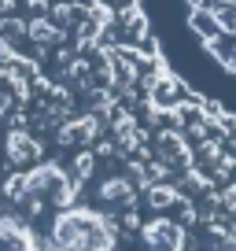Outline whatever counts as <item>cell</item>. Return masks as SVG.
<instances>
[{
    "mask_svg": "<svg viewBox=\"0 0 236 251\" xmlns=\"http://www.w3.org/2000/svg\"><path fill=\"white\" fill-rule=\"evenodd\" d=\"M96 196H100V203H126V207H133L137 192H133V181L129 177H107Z\"/></svg>",
    "mask_w": 236,
    "mask_h": 251,
    "instance_id": "cell-4",
    "label": "cell"
},
{
    "mask_svg": "<svg viewBox=\"0 0 236 251\" xmlns=\"http://www.w3.org/2000/svg\"><path fill=\"white\" fill-rule=\"evenodd\" d=\"M26 37L33 41V45L48 48V45H63V30L52 23L48 15H37L33 23H26Z\"/></svg>",
    "mask_w": 236,
    "mask_h": 251,
    "instance_id": "cell-5",
    "label": "cell"
},
{
    "mask_svg": "<svg viewBox=\"0 0 236 251\" xmlns=\"http://www.w3.org/2000/svg\"><path fill=\"white\" fill-rule=\"evenodd\" d=\"M93 166H96V159H93V151H81V155H78V159H74V166H71V174H74V177H78V181H85V177H89V174H93Z\"/></svg>",
    "mask_w": 236,
    "mask_h": 251,
    "instance_id": "cell-10",
    "label": "cell"
},
{
    "mask_svg": "<svg viewBox=\"0 0 236 251\" xmlns=\"http://www.w3.org/2000/svg\"><path fill=\"white\" fill-rule=\"evenodd\" d=\"M100 133V118L96 115H85V118H74L59 129V141L63 144H89L93 137Z\"/></svg>",
    "mask_w": 236,
    "mask_h": 251,
    "instance_id": "cell-3",
    "label": "cell"
},
{
    "mask_svg": "<svg viewBox=\"0 0 236 251\" xmlns=\"http://www.w3.org/2000/svg\"><path fill=\"white\" fill-rule=\"evenodd\" d=\"M8 159L11 163H33V159H41V144L26 129H11L8 133Z\"/></svg>",
    "mask_w": 236,
    "mask_h": 251,
    "instance_id": "cell-2",
    "label": "cell"
},
{
    "mask_svg": "<svg viewBox=\"0 0 236 251\" xmlns=\"http://www.w3.org/2000/svg\"><path fill=\"white\" fill-rule=\"evenodd\" d=\"M122 222H126L129 229H141V218H137V211H129V214H126V218H122Z\"/></svg>",
    "mask_w": 236,
    "mask_h": 251,
    "instance_id": "cell-12",
    "label": "cell"
},
{
    "mask_svg": "<svg viewBox=\"0 0 236 251\" xmlns=\"http://www.w3.org/2000/svg\"><path fill=\"white\" fill-rule=\"evenodd\" d=\"M4 196L15 200V203L30 196V188H26V174H15V177H8V185H4Z\"/></svg>",
    "mask_w": 236,
    "mask_h": 251,
    "instance_id": "cell-9",
    "label": "cell"
},
{
    "mask_svg": "<svg viewBox=\"0 0 236 251\" xmlns=\"http://www.w3.org/2000/svg\"><path fill=\"white\" fill-rule=\"evenodd\" d=\"M144 240H148L151 248H163V251H181L185 233H181V226H177V222L159 218V222H151V226H144Z\"/></svg>",
    "mask_w": 236,
    "mask_h": 251,
    "instance_id": "cell-1",
    "label": "cell"
},
{
    "mask_svg": "<svg viewBox=\"0 0 236 251\" xmlns=\"http://www.w3.org/2000/svg\"><path fill=\"white\" fill-rule=\"evenodd\" d=\"M218 203L225 207V211H236V185H225L218 192Z\"/></svg>",
    "mask_w": 236,
    "mask_h": 251,
    "instance_id": "cell-11",
    "label": "cell"
},
{
    "mask_svg": "<svg viewBox=\"0 0 236 251\" xmlns=\"http://www.w3.org/2000/svg\"><path fill=\"white\" fill-rule=\"evenodd\" d=\"M144 192H148V203L155 207V211H166V207H173V203H177V200H181V192H177V188H173V185H163V181H155V185H148V188H144Z\"/></svg>",
    "mask_w": 236,
    "mask_h": 251,
    "instance_id": "cell-6",
    "label": "cell"
},
{
    "mask_svg": "<svg viewBox=\"0 0 236 251\" xmlns=\"http://www.w3.org/2000/svg\"><path fill=\"white\" fill-rule=\"evenodd\" d=\"M192 30H196V33H199V37H203V41L218 37V33H221V26H218V11L196 8V11H192Z\"/></svg>",
    "mask_w": 236,
    "mask_h": 251,
    "instance_id": "cell-7",
    "label": "cell"
},
{
    "mask_svg": "<svg viewBox=\"0 0 236 251\" xmlns=\"http://www.w3.org/2000/svg\"><path fill=\"white\" fill-rule=\"evenodd\" d=\"M23 33H26V23H23V19L0 15V37H4V41H11V45H15V37H23Z\"/></svg>",
    "mask_w": 236,
    "mask_h": 251,
    "instance_id": "cell-8",
    "label": "cell"
}]
</instances>
